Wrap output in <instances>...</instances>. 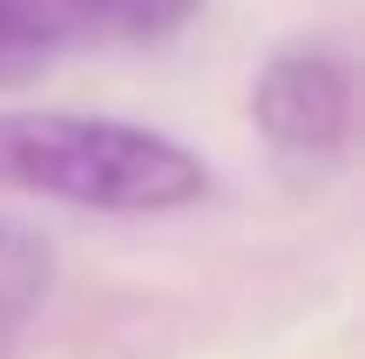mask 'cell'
Instances as JSON below:
<instances>
[{
  "instance_id": "cell-3",
  "label": "cell",
  "mask_w": 365,
  "mask_h": 359,
  "mask_svg": "<svg viewBox=\"0 0 365 359\" xmlns=\"http://www.w3.org/2000/svg\"><path fill=\"white\" fill-rule=\"evenodd\" d=\"M48 285H54V244H48V231L21 224V217H0V339L41 312Z\"/></svg>"
},
{
  "instance_id": "cell-5",
  "label": "cell",
  "mask_w": 365,
  "mask_h": 359,
  "mask_svg": "<svg viewBox=\"0 0 365 359\" xmlns=\"http://www.w3.org/2000/svg\"><path fill=\"white\" fill-rule=\"evenodd\" d=\"M48 7L68 14V21H75V14H115V21H143L156 0H48Z\"/></svg>"
},
{
  "instance_id": "cell-2",
  "label": "cell",
  "mask_w": 365,
  "mask_h": 359,
  "mask_svg": "<svg viewBox=\"0 0 365 359\" xmlns=\"http://www.w3.org/2000/svg\"><path fill=\"white\" fill-rule=\"evenodd\" d=\"M264 143L291 163H331L352 136V68L331 48H277L250 89Z\"/></svg>"
},
{
  "instance_id": "cell-4",
  "label": "cell",
  "mask_w": 365,
  "mask_h": 359,
  "mask_svg": "<svg viewBox=\"0 0 365 359\" xmlns=\"http://www.w3.org/2000/svg\"><path fill=\"white\" fill-rule=\"evenodd\" d=\"M68 34H75V21L54 14L48 0H0V75H27V68L54 61Z\"/></svg>"
},
{
  "instance_id": "cell-1",
  "label": "cell",
  "mask_w": 365,
  "mask_h": 359,
  "mask_svg": "<svg viewBox=\"0 0 365 359\" xmlns=\"http://www.w3.org/2000/svg\"><path fill=\"white\" fill-rule=\"evenodd\" d=\"M0 190H34V197L108 217H156L190 211L210 190V170L196 149L143 122L0 108Z\"/></svg>"
}]
</instances>
